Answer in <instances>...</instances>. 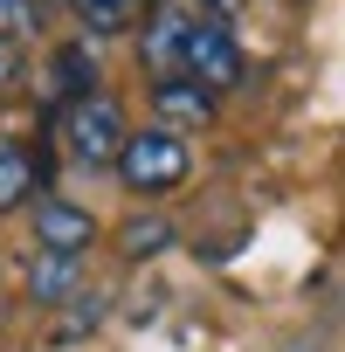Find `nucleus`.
Instances as JSON below:
<instances>
[{"label":"nucleus","instance_id":"f257e3e1","mask_svg":"<svg viewBox=\"0 0 345 352\" xmlns=\"http://www.w3.org/2000/svg\"><path fill=\"white\" fill-rule=\"evenodd\" d=\"M118 187L124 194H138V201H166V194H180L187 187V173H194V145L180 138V131H166V124H145V131H131L124 138V152H118Z\"/></svg>","mask_w":345,"mask_h":352},{"label":"nucleus","instance_id":"f03ea898","mask_svg":"<svg viewBox=\"0 0 345 352\" xmlns=\"http://www.w3.org/2000/svg\"><path fill=\"white\" fill-rule=\"evenodd\" d=\"M56 131H63V145H69L76 166H118V152L131 138V118H124V104L111 90H90L69 111H56Z\"/></svg>","mask_w":345,"mask_h":352},{"label":"nucleus","instance_id":"7ed1b4c3","mask_svg":"<svg viewBox=\"0 0 345 352\" xmlns=\"http://www.w3.org/2000/svg\"><path fill=\"white\" fill-rule=\"evenodd\" d=\"M187 76H201L208 90H228V83L249 76V56H242V42H235L228 21H214V14L194 21V35H187Z\"/></svg>","mask_w":345,"mask_h":352},{"label":"nucleus","instance_id":"20e7f679","mask_svg":"<svg viewBox=\"0 0 345 352\" xmlns=\"http://www.w3.org/2000/svg\"><path fill=\"white\" fill-rule=\"evenodd\" d=\"M214 111H221V90H208L201 76H152V124L187 138V131H208Z\"/></svg>","mask_w":345,"mask_h":352},{"label":"nucleus","instance_id":"39448f33","mask_svg":"<svg viewBox=\"0 0 345 352\" xmlns=\"http://www.w3.org/2000/svg\"><path fill=\"white\" fill-rule=\"evenodd\" d=\"M28 214H35V249H49V256H90V242H97V214H90L83 201L42 194Z\"/></svg>","mask_w":345,"mask_h":352},{"label":"nucleus","instance_id":"423d86ee","mask_svg":"<svg viewBox=\"0 0 345 352\" xmlns=\"http://www.w3.org/2000/svg\"><path fill=\"white\" fill-rule=\"evenodd\" d=\"M187 35H194V21H187L180 8H152L145 28H138V63H145V76H187Z\"/></svg>","mask_w":345,"mask_h":352},{"label":"nucleus","instance_id":"0eeeda50","mask_svg":"<svg viewBox=\"0 0 345 352\" xmlns=\"http://www.w3.org/2000/svg\"><path fill=\"white\" fill-rule=\"evenodd\" d=\"M42 187H49L42 152H28V145H14V138H0V214L35 208V201H42Z\"/></svg>","mask_w":345,"mask_h":352},{"label":"nucleus","instance_id":"6e6552de","mask_svg":"<svg viewBox=\"0 0 345 352\" xmlns=\"http://www.w3.org/2000/svg\"><path fill=\"white\" fill-rule=\"evenodd\" d=\"M90 90H97V56H90V42L49 49V111H69V104L90 97Z\"/></svg>","mask_w":345,"mask_h":352},{"label":"nucleus","instance_id":"1a4fd4ad","mask_svg":"<svg viewBox=\"0 0 345 352\" xmlns=\"http://www.w3.org/2000/svg\"><path fill=\"white\" fill-rule=\"evenodd\" d=\"M69 8H76L83 42H118V35H138L145 28L152 0H69Z\"/></svg>","mask_w":345,"mask_h":352},{"label":"nucleus","instance_id":"9d476101","mask_svg":"<svg viewBox=\"0 0 345 352\" xmlns=\"http://www.w3.org/2000/svg\"><path fill=\"white\" fill-rule=\"evenodd\" d=\"M83 290V256H49V249H35V263H28V297L35 304H69Z\"/></svg>","mask_w":345,"mask_h":352},{"label":"nucleus","instance_id":"9b49d317","mask_svg":"<svg viewBox=\"0 0 345 352\" xmlns=\"http://www.w3.org/2000/svg\"><path fill=\"white\" fill-rule=\"evenodd\" d=\"M166 242H172V221H152V214H138V221L118 228V249H124L131 263H138V256H159Z\"/></svg>","mask_w":345,"mask_h":352},{"label":"nucleus","instance_id":"f8f14e48","mask_svg":"<svg viewBox=\"0 0 345 352\" xmlns=\"http://www.w3.org/2000/svg\"><path fill=\"white\" fill-rule=\"evenodd\" d=\"M35 28H42V0H0V35L28 42Z\"/></svg>","mask_w":345,"mask_h":352},{"label":"nucleus","instance_id":"ddd939ff","mask_svg":"<svg viewBox=\"0 0 345 352\" xmlns=\"http://www.w3.org/2000/svg\"><path fill=\"white\" fill-rule=\"evenodd\" d=\"M14 83H21V42H14V35H0V97H8Z\"/></svg>","mask_w":345,"mask_h":352},{"label":"nucleus","instance_id":"4468645a","mask_svg":"<svg viewBox=\"0 0 345 352\" xmlns=\"http://www.w3.org/2000/svg\"><path fill=\"white\" fill-rule=\"evenodd\" d=\"M249 0H201V14H214V21H228V14H242Z\"/></svg>","mask_w":345,"mask_h":352}]
</instances>
